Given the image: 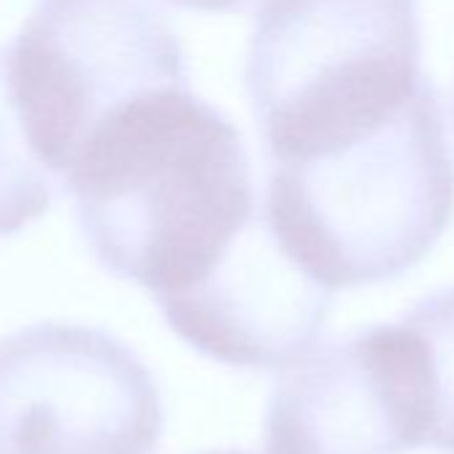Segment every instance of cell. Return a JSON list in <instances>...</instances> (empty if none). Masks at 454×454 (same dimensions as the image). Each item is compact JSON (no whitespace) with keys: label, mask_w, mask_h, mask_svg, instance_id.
Returning <instances> with one entry per match:
<instances>
[{"label":"cell","mask_w":454,"mask_h":454,"mask_svg":"<svg viewBox=\"0 0 454 454\" xmlns=\"http://www.w3.org/2000/svg\"><path fill=\"white\" fill-rule=\"evenodd\" d=\"M425 86L414 0H265L247 91L270 166L350 147Z\"/></svg>","instance_id":"obj_3"},{"label":"cell","mask_w":454,"mask_h":454,"mask_svg":"<svg viewBox=\"0 0 454 454\" xmlns=\"http://www.w3.org/2000/svg\"><path fill=\"white\" fill-rule=\"evenodd\" d=\"M427 430L425 350L401 321L289 366L268 403L265 454H401L427 443Z\"/></svg>","instance_id":"obj_6"},{"label":"cell","mask_w":454,"mask_h":454,"mask_svg":"<svg viewBox=\"0 0 454 454\" xmlns=\"http://www.w3.org/2000/svg\"><path fill=\"white\" fill-rule=\"evenodd\" d=\"M262 211L284 254L326 292L417 265L454 214V160L430 86L350 147L270 166Z\"/></svg>","instance_id":"obj_2"},{"label":"cell","mask_w":454,"mask_h":454,"mask_svg":"<svg viewBox=\"0 0 454 454\" xmlns=\"http://www.w3.org/2000/svg\"><path fill=\"white\" fill-rule=\"evenodd\" d=\"M174 6H184V9H200V12H231V9H241L252 0H168Z\"/></svg>","instance_id":"obj_9"},{"label":"cell","mask_w":454,"mask_h":454,"mask_svg":"<svg viewBox=\"0 0 454 454\" xmlns=\"http://www.w3.org/2000/svg\"><path fill=\"white\" fill-rule=\"evenodd\" d=\"M4 70L22 134L54 179L115 105L187 86L179 38L150 0H35Z\"/></svg>","instance_id":"obj_4"},{"label":"cell","mask_w":454,"mask_h":454,"mask_svg":"<svg viewBox=\"0 0 454 454\" xmlns=\"http://www.w3.org/2000/svg\"><path fill=\"white\" fill-rule=\"evenodd\" d=\"M403 324L425 350L430 377L427 443L454 454V289L419 302Z\"/></svg>","instance_id":"obj_8"},{"label":"cell","mask_w":454,"mask_h":454,"mask_svg":"<svg viewBox=\"0 0 454 454\" xmlns=\"http://www.w3.org/2000/svg\"><path fill=\"white\" fill-rule=\"evenodd\" d=\"M206 454H249V451H241V449H224V451H206Z\"/></svg>","instance_id":"obj_10"},{"label":"cell","mask_w":454,"mask_h":454,"mask_svg":"<svg viewBox=\"0 0 454 454\" xmlns=\"http://www.w3.org/2000/svg\"><path fill=\"white\" fill-rule=\"evenodd\" d=\"M54 176L33 155L17 121L0 54V239L41 219L54 200Z\"/></svg>","instance_id":"obj_7"},{"label":"cell","mask_w":454,"mask_h":454,"mask_svg":"<svg viewBox=\"0 0 454 454\" xmlns=\"http://www.w3.org/2000/svg\"><path fill=\"white\" fill-rule=\"evenodd\" d=\"M163 401L118 337L46 321L0 340V454H155Z\"/></svg>","instance_id":"obj_5"},{"label":"cell","mask_w":454,"mask_h":454,"mask_svg":"<svg viewBox=\"0 0 454 454\" xmlns=\"http://www.w3.org/2000/svg\"><path fill=\"white\" fill-rule=\"evenodd\" d=\"M62 182L102 268L142 286L166 324L273 236L241 131L187 86L105 113Z\"/></svg>","instance_id":"obj_1"}]
</instances>
